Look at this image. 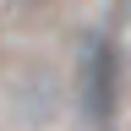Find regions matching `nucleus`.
<instances>
[{
	"label": "nucleus",
	"mask_w": 131,
	"mask_h": 131,
	"mask_svg": "<svg viewBox=\"0 0 131 131\" xmlns=\"http://www.w3.org/2000/svg\"><path fill=\"white\" fill-rule=\"evenodd\" d=\"M77 104L88 115L93 131H109L115 115H120V49H115L104 33H93L88 49H82L77 66Z\"/></svg>",
	"instance_id": "obj_1"
}]
</instances>
